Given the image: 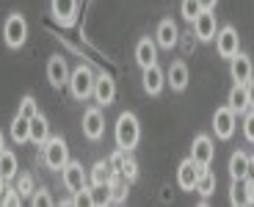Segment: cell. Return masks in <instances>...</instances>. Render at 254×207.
<instances>
[{
    "label": "cell",
    "mask_w": 254,
    "mask_h": 207,
    "mask_svg": "<svg viewBox=\"0 0 254 207\" xmlns=\"http://www.w3.org/2000/svg\"><path fill=\"white\" fill-rule=\"evenodd\" d=\"M114 136H116V146H122V149H127V152H133L135 146H138V141H141L138 116H135V113H130V111L119 113Z\"/></svg>",
    "instance_id": "6da1fadb"
},
{
    "label": "cell",
    "mask_w": 254,
    "mask_h": 207,
    "mask_svg": "<svg viewBox=\"0 0 254 207\" xmlns=\"http://www.w3.org/2000/svg\"><path fill=\"white\" fill-rule=\"evenodd\" d=\"M94 80H97V75L91 72V67L89 64H80V67H75L69 72V91H72V97L75 100H80V102H86L91 94H94Z\"/></svg>",
    "instance_id": "7a4b0ae2"
},
{
    "label": "cell",
    "mask_w": 254,
    "mask_h": 207,
    "mask_svg": "<svg viewBox=\"0 0 254 207\" xmlns=\"http://www.w3.org/2000/svg\"><path fill=\"white\" fill-rule=\"evenodd\" d=\"M42 160H45L47 169L61 171L64 166L69 163V146H66V141H64L61 136L47 138L45 144H42Z\"/></svg>",
    "instance_id": "3957f363"
},
{
    "label": "cell",
    "mask_w": 254,
    "mask_h": 207,
    "mask_svg": "<svg viewBox=\"0 0 254 207\" xmlns=\"http://www.w3.org/2000/svg\"><path fill=\"white\" fill-rule=\"evenodd\" d=\"M3 42L11 50H17V47H22L28 42V22L22 14H8L6 17V22H3Z\"/></svg>",
    "instance_id": "277c9868"
},
{
    "label": "cell",
    "mask_w": 254,
    "mask_h": 207,
    "mask_svg": "<svg viewBox=\"0 0 254 207\" xmlns=\"http://www.w3.org/2000/svg\"><path fill=\"white\" fill-rule=\"evenodd\" d=\"M235 127H238V113L229 105L216 108V113H213V130H216V136L221 141H229V138L235 136Z\"/></svg>",
    "instance_id": "5b68a950"
},
{
    "label": "cell",
    "mask_w": 254,
    "mask_h": 207,
    "mask_svg": "<svg viewBox=\"0 0 254 207\" xmlns=\"http://www.w3.org/2000/svg\"><path fill=\"white\" fill-rule=\"evenodd\" d=\"M216 50L221 58H232L241 53V36L232 25H224L216 31Z\"/></svg>",
    "instance_id": "8992f818"
},
{
    "label": "cell",
    "mask_w": 254,
    "mask_h": 207,
    "mask_svg": "<svg viewBox=\"0 0 254 207\" xmlns=\"http://www.w3.org/2000/svg\"><path fill=\"white\" fill-rule=\"evenodd\" d=\"M61 180H64V185H66L69 194H77V191L89 188L86 169H83V163H77V160H69V163L64 166V169H61Z\"/></svg>",
    "instance_id": "52a82bcc"
},
{
    "label": "cell",
    "mask_w": 254,
    "mask_h": 207,
    "mask_svg": "<svg viewBox=\"0 0 254 207\" xmlns=\"http://www.w3.org/2000/svg\"><path fill=\"white\" fill-rule=\"evenodd\" d=\"M213 155H216V146L210 141V136H196L193 138V146H190V160L199 166V171L207 169L213 163Z\"/></svg>",
    "instance_id": "ba28073f"
},
{
    "label": "cell",
    "mask_w": 254,
    "mask_h": 207,
    "mask_svg": "<svg viewBox=\"0 0 254 207\" xmlns=\"http://www.w3.org/2000/svg\"><path fill=\"white\" fill-rule=\"evenodd\" d=\"M105 133V116L100 108H86L83 111V136L89 141H100Z\"/></svg>",
    "instance_id": "9c48e42d"
},
{
    "label": "cell",
    "mask_w": 254,
    "mask_h": 207,
    "mask_svg": "<svg viewBox=\"0 0 254 207\" xmlns=\"http://www.w3.org/2000/svg\"><path fill=\"white\" fill-rule=\"evenodd\" d=\"M190 25H193V36H196L199 42H213V39H216L218 28H216V14H213V8H204Z\"/></svg>",
    "instance_id": "30bf717a"
},
{
    "label": "cell",
    "mask_w": 254,
    "mask_h": 207,
    "mask_svg": "<svg viewBox=\"0 0 254 207\" xmlns=\"http://www.w3.org/2000/svg\"><path fill=\"white\" fill-rule=\"evenodd\" d=\"M91 97H94L97 105H102V108L114 105V100H116V83H114V77H111V75H97L94 94H91Z\"/></svg>",
    "instance_id": "8fae6325"
},
{
    "label": "cell",
    "mask_w": 254,
    "mask_h": 207,
    "mask_svg": "<svg viewBox=\"0 0 254 207\" xmlns=\"http://www.w3.org/2000/svg\"><path fill=\"white\" fill-rule=\"evenodd\" d=\"M47 80H50L53 88H64L69 83V67H66V61L61 56H53L47 61Z\"/></svg>",
    "instance_id": "7c38bea8"
},
{
    "label": "cell",
    "mask_w": 254,
    "mask_h": 207,
    "mask_svg": "<svg viewBox=\"0 0 254 207\" xmlns=\"http://www.w3.org/2000/svg\"><path fill=\"white\" fill-rule=\"evenodd\" d=\"M135 64L141 69L158 64V42L155 39H149V36L138 39V44H135Z\"/></svg>",
    "instance_id": "4fadbf2b"
},
{
    "label": "cell",
    "mask_w": 254,
    "mask_h": 207,
    "mask_svg": "<svg viewBox=\"0 0 254 207\" xmlns=\"http://www.w3.org/2000/svg\"><path fill=\"white\" fill-rule=\"evenodd\" d=\"M141 80H144V91H146V94L158 97L160 91H163V86H166V72L158 67V64H152V67L144 69V77H141Z\"/></svg>",
    "instance_id": "5bb4252c"
},
{
    "label": "cell",
    "mask_w": 254,
    "mask_h": 207,
    "mask_svg": "<svg viewBox=\"0 0 254 207\" xmlns=\"http://www.w3.org/2000/svg\"><path fill=\"white\" fill-rule=\"evenodd\" d=\"M155 42H158V47H166V50H172L180 42V31L174 25V19H160L158 31H155Z\"/></svg>",
    "instance_id": "9a60e30c"
},
{
    "label": "cell",
    "mask_w": 254,
    "mask_h": 207,
    "mask_svg": "<svg viewBox=\"0 0 254 207\" xmlns=\"http://www.w3.org/2000/svg\"><path fill=\"white\" fill-rule=\"evenodd\" d=\"M229 77L235 83H246L252 77V58L246 53H238V56L229 58Z\"/></svg>",
    "instance_id": "2e32d148"
},
{
    "label": "cell",
    "mask_w": 254,
    "mask_h": 207,
    "mask_svg": "<svg viewBox=\"0 0 254 207\" xmlns=\"http://www.w3.org/2000/svg\"><path fill=\"white\" fill-rule=\"evenodd\" d=\"M50 11L58 22L64 25H72L77 14V0H50Z\"/></svg>",
    "instance_id": "e0dca14e"
},
{
    "label": "cell",
    "mask_w": 254,
    "mask_h": 207,
    "mask_svg": "<svg viewBox=\"0 0 254 207\" xmlns=\"http://www.w3.org/2000/svg\"><path fill=\"white\" fill-rule=\"evenodd\" d=\"M166 83L172 86V91H185L188 88V67L185 61H174L166 72Z\"/></svg>",
    "instance_id": "ac0fdd59"
},
{
    "label": "cell",
    "mask_w": 254,
    "mask_h": 207,
    "mask_svg": "<svg viewBox=\"0 0 254 207\" xmlns=\"http://www.w3.org/2000/svg\"><path fill=\"white\" fill-rule=\"evenodd\" d=\"M196 177H199V166L190 160V157H185L183 163H180L177 169V185L183 191H193V185H196Z\"/></svg>",
    "instance_id": "d6986e66"
},
{
    "label": "cell",
    "mask_w": 254,
    "mask_h": 207,
    "mask_svg": "<svg viewBox=\"0 0 254 207\" xmlns=\"http://www.w3.org/2000/svg\"><path fill=\"white\" fill-rule=\"evenodd\" d=\"M108 188H111V205H122V202L127 199V191H130V180H127L122 171H114Z\"/></svg>",
    "instance_id": "ffe728a7"
},
{
    "label": "cell",
    "mask_w": 254,
    "mask_h": 207,
    "mask_svg": "<svg viewBox=\"0 0 254 207\" xmlns=\"http://www.w3.org/2000/svg\"><path fill=\"white\" fill-rule=\"evenodd\" d=\"M227 105L232 108L235 113H246V111H249V94H246V83H235V86L229 88Z\"/></svg>",
    "instance_id": "44dd1931"
},
{
    "label": "cell",
    "mask_w": 254,
    "mask_h": 207,
    "mask_svg": "<svg viewBox=\"0 0 254 207\" xmlns=\"http://www.w3.org/2000/svg\"><path fill=\"white\" fill-rule=\"evenodd\" d=\"M246 171H249V155L243 149L232 152V157H229V177L235 182H243L246 180Z\"/></svg>",
    "instance_id": "7402d4cb"
},
{
    "label": "cell",
    "mask_w": 254,
    "mask_h": 207,
    "mask_svg": "<svg viewBox=\"0 0 254 207\" xmlns=\"http://www.w3.org/2000/svg\"><path fill=\"white\" fill-rule=\"evenodd\" d=\"M47 138H50V125H47V119L42 116V113H36V116L31 119V141L36 146H42Z\"/></svg>",
    "instance_id": "603a6c76"
},
{
    "label": "cell",
    "mask_w": 254,
    "mask_h": 207,
    "mask_svg": "<svg viewBox=\"0 0 254 207\" xmlns=\"http://www.w3.org/2000/svg\"><path fill=\"white\" fill-rule=\"evenodd\" d=\"M111 177H114V169H111L108 160H97V163L91 166V177H89V182H91V185H108Z\"/></svg>",
    "instance_id": "cb8c5ba5"
},
{
    "label": "cell",
    "mask_w": 254,
    "mask_h": 207,
    "mask_svg": "<svg viewBox=\"0 0 254 207\" xmlns=\"http://www.w3.org/2000/svg\"><path fill=\"white\" fill-rule=\"evenodd\" d=\"M11 138L17 141V144H25V141H31V119H25V116H14L11 122Z\"/></svg>",
    "instance_id": "d4e9b609"
},
{
    "label": "cell",
    "mask_w": 254,
    "mask_h": 207,
    "mask_svg": "<svg viewBox=\"0 0 254 207\" xmlns=\"http://www.w3.org/2000/svg\"><path fill=\"white\" fill-rule=\"evenodd\" d=\"M193 191H196V194H202V196H210L213 191H216V174L210 171V166H207V169H202V171H199Z\"/></svg>",
    "instance_id": "484cf974"
},
{
    "label": "cell",
    "mask_w": 254,
    "mask_h": 207,
    "mask_svg": "<svg viewBox=\"0 0 254 207\" xmlns=\"http://www.w3.org/2000/svg\"><path fill=\"white\" fill-rule=\"evenodd\" d=\"M0 177H6V180H14L17 177V155L8 149L0 152Z\"/></svg>",
    "instance_id": "4316f807"
},
{
    "label": "cell",
    "mask_w": 254,
    "mask_h": 207,
    "mask_svg": "<svg viewBox=\"0 0 254 207\" xmlns=\"http://www.w3.org/2000/svg\"><path fill=\"white\" fill-rule=\"evenodd\" d=\"M89 199H91V207L111 205V188L108 185H89Z\"/></svg>",
    "instance_id": "83f0119b"
},
{
    "label": "cell",
    "mask_w": 254,
    "mask_h": 207,
    "mask_svg": "<svg viewBox=\"0 0 254 207\" xmlns=\"http://www.w3.org/2000/svg\"><path fill=\"white\" fill-rule=\"evenodd\" d=\"M180 11H183V17L188 19V22H193V19H196L204 8H202V3H199V0H183V3H180Z\"/></svg>",
    "instance_id": "f1b7e54d"
},
{
    "label": "cell",
    "mask_w": 254,
    "mask_h": 207,
    "mask_svg": "<svg viewBox=\"0 0 254 207\" xmlns=\"http://www.w3.org/2000/svg\"><path fill=\"white\" fill-rule=\"evenodd\" d=\"M17 113L19 116H25V119H33L39 113V105H36V100H33L31 94H25L22 100H19V108H17Z\"/></svg>",
    "instance_id": "f546056e"
},
{
    "label": "cell",
    "mask_w": 254,
    "mask_h": 207,
    "mask_svg": "<svg viewBox=\"0 0 254 207\" xmlns=\"http://www.w3.org/2000/svg\"><path fill=\"white\" fill-rule=\"evenodd\" d=\"M31 205L33 207H50L53 205V199H50V194H47V188H36L31 194Z\"/></svg>",
    "instance_id": "4dcf8cb0"
},
{
    "label": "cell",
    "mask_w": 254,
    "mask_h": 207,
    "mask_svg": "<svg viewBox=\"0 0 254 207\" xmlns=\"http://www.w3.org/2000/svg\"><path fill=\"white\" fill-rule=\"evenodd\" d=\"M17 191L22 196H31L33 191H36V185H33V177L31 174H19L17 177Z\"/></svg>",
    "instance_id": "1f68e13d"
},
{
    "label": "cell",
    "mask_w": 254,
    "mask_h": 207,
    "mask_svg": "<svg viewBox=\"0 0 254 207\" xmlns=\"http://www.w3.org/2000/svg\"><path fill=\"white\" fill-rule=\"evenodd\" d=\"M127 157H130V152H127V149H122V146H119V149H116L114 155L108 157L111 169H114V171H122V166H125V160H127Z\"/></svg>",
    "instance_id": "d6a6232c"
},
{
    "label": "cell",
    "mask_w": 254,
    "mask_h": 207,
    "mask_svg": "<svg viewBox=\"0 0 254 207\" xmlns=\"http://www.w3.org/2000/svg\"><path fill=\"white\" fill-rule=\"evenodd\" d=\"M243 136H246V141L254 144V108L246 111V119H243Z\"/></svg>",
    "instance_id": "836d02e7"
},
{
    "label": "cell",
    "mask_w": 254,
    "mask_h": 207,
    "mask_svg": "<svg viewBox=\"0 0 254 207\" xmlns=\"http://www.w3.org/2000/svg\"><path fill=\"white\" fill-rule=\"evenodd\" d=\"M22 202V194H19L17 188H8L6 185V194H3V199H0V205H8V207H14V205H19Z\"/></svg>",
    "instance_id": "e575fe53"
},
{
    "label": "cell",
    "mask_w": 254,
    "mask_h": 207,
    "mask_svg": "<svg viewBox=\"0 0 254 207\" xmlns=\"http://www.w3.org/2000/svg\"><path fill=\"white\" fill-rule=\"evenodd\" d=\"M122 174H125L130 182H133L135 177H138V163H135L133 157H127V160H125V166H122Z\"/></svg>",
    "instance_id": "d590c367"
},
{
    "label": "cell",
    "mask_w": 254,
    "mask_h": 207,
    "mask_svg": "<svg viewBox=\"0 0 254 207\" xmlns=\"http://www.w3.org/2000/svg\"><path fill=\"white\" fill-rule=\"evenodd\" d=\"M232 205H246V194H243V188H238V182L232 180Z\"/></svg>",
    "instance_id": "8d00e7d4"
},
{
    "label": "cell",
    "mask_w": 254,
    "mask_h": 207,
    "mask_svg": "<svg viewBox=\"0 0 254 207\" xmlns=\"http://www.w3.org/2000/svg\"><path fill=\"white\" fill-rule=\"evenodd\" d=\"M243 194H246V205H254V182L249 180H243Z\"/></svg>",
    "instance_id": "74e56055"
},
{
    "label": "cell",
    "mask_w": 254,
    "mask_h": 207,
    "mask_svg": "<svg viewBox=\"0 0 254 207\" xmlns=\"http://www.w3.org/2000/svg\"><path fill=\"white\" fill-rule=\"evenodd\" d=\"M246 94H249V108H254V75L246 80Z\"/></svg>",
    "instance_id": "f35d334b"
},
{
    "label": "cell",
    "mask_w": 254,
    "mask_h": 207,
    "mask_svg": "<svg viewBox=\"0 0 254 207\" xmlns=\"http://www.w3.org/2000/svg\"><path fill=\"white\" fill-rule=\"evenodd\" d=\"M246 177L254 182V157H249V171H246Z\"/></svg>",
    "instance_id": "ab89813d"
},
{
    "label": "cell",
    "mask_w": 254,
    "mask_h": 207,
    "mask_svg": "<svg viewBox=\"0 0 254 207\" xmlns=\"http://www.w3.org/2000/svg\"><path fill=\"white\" fill-rule=\"evenodd\" d=\"M199 3H202V8H216L218 0H199Z\"/></svg>",
    "instance_id": "60d3db41"
},
{
    "label": "cell",
    "mask_w": 254,
    "mask_h": 207,
    "mask_svg": "<svg viewBox=\"0 0 254 207\" xmlns=\"http://www.w3.org/2000/svg\"><path fill=\"white\" fill-rule=\"evenodd\" d=\"M6 182H8L6 177H0V199H3V194H6Z\"/></svg>",
    "instance_id": "b9f144b4"
},
{
    "label": "cell",
    "mask_w": 254,
    "mask_h": 207,
    "mask_svg": "<svg viewBox=\"0 0 254 207\" xmlns=\"http://www.w3.org/2000/svg\"><path fill=\"white\" fill-rule=\"evenodd\" d=\"M6 149V138H3V133H0V152Z\"/></svg>",
    "instance_id": "7bdbcfd3"
}]
</instances>
